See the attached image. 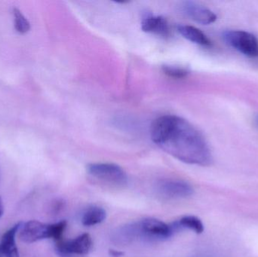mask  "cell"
<instances>
[{
    "instance_id": "14",
    "label": "cell",
    "mask_w": 258,
    "mask_h": 257,
    "mask_svg": "<svg viewBox=\"0 0 258 257\" xmlns=\"http://www.w3.org/2000/svg\"><path fill=\"white\" fill-rule=\"evenodd\" d=\"M13 15L15 30L21 34L27 33L30 30V24L28 20L23 15L22 12L17 8L14 9Z\"/></svg>"
},
{
    "instance_id": "8",
    "label": "cell",
    "mask_w": 258,
    "mask_h": 257,
    "mask_svg": "<svg viewBox=\"0 0 258 257\" xmlns=\"http://www.w3.org/2000/svg\"><path fill=\"white\" fill-rule=\"evenodd\" d=\"M182 11L196 22L204 25L212 24L217 20V15L212 10L192 2L183 3Z\"/></svg>"
},
{
    "instance_id": "13",
    "label": "cell",
    "mask_w": 258,
    "mask_h": 257,
    "mask_svg": "<svg viewBox=\"0 0 258 257\" xmlns=\"http://www.w3.org/2000/svg\"><path fill=\"white\" fill-rule=\"evenodd\" d=\"M180 230L189 229L197 234H201L204 232V224L199 217L196 216L188 215L181 217L180 220L175 221Z\"/></svg>"
},
{
    "instance_id": "11",
    "label": "cell",
    "mask_w": 258,
    "mask_h": 257,
    "mask_svg": "<svg viewBox=\"0 0 258 257\" xmlns=\"http://www.w3.org/2000/svg\"><path fill=\"white\" fill-rule=\"evenodd\" d=\"M180 34L183 37L194 43L204 47L212 46V42L208 36L197 27L189 25H180L177 27Z\"/></svg>"
},
{
    "instance_id": "9",
    "label": "cell",
    "mask_w": 258,
    "mask_h": 257,
    "mask_svg": "<svg viewBox=\"0 0 258 257\" xmlns=\"http://www.w3.org/2000/svg\"><path fill=\"white\" fill-rule=\"evenodd\" d=\"M22 223H16L6 231L0 241V257H19L16 240Z\"/></svg>"
},
{
    "instance_id": "7",
    "label": "cell",
    "mask_w": 258,
    "mask_h": 257,
    "mask_svg": "<svg viewBox=\"0 0 258 257\" xmlns=\"http://www.w3.org/2000/svg\"><path fill=\"white\" fill-rule=\"evenodd\" d=\"M92 239L90 235L82 234L77 238L70 240H61L56 243V250L59 254L63 256L86 255L90 251Z\"/></svg>"
},
{
    "instance_id": "3",
    "label": "cell",
    "mask_w": 258,
    "mask_h": 257,
    "mask_svg": "<svg viewBox=\"0 0 258 257\" xmlns=\"http://www.w3.org/2000/svg\"><path fill=\"white\" fill-rule=\"evenodd\" d=\"M86 172L103 184L116 187H123L128 184L126 172L120 166L113 163H92L88 164Z\"/></svg>"
},
{
    "instance_id": "12",
    "label": "cell",
    "mask_w": 258,
    "mask_h": 257,
    "mask_svg": "<svg viewBox=\"0 0 258 257\" xmlns=\"http://www.w3.org/2000/svg\"><path fill=\"white\" fill-rule=\"evenodd\" d=\"M107 213L104 208L92 206L87 208L82 216V223L85 226H93L104 221Z\"/></svg>"
},
{
    "instance_id": "2",
    "label": "cell",
    "mask_w": 258,
    "mask_h": 257,
    "mask_svg": "<svg viewBox=\"0 0 258 257\" xmlns=\"http://www.w3.org/2000/svg\"><path fill=\"white\" fill-rule=\"evenodd\" d=\"M68 223L65 220L55 223H45L38 220H30L22 223L18 237L23 242L27 244L37 242L45 239H54L56 241L61 239Z\"/></svg>"
},
{
    "instance_id": "5",
    "label": "cell",
    "mask_w": 258,
    "mask_h": 257,
    "mask_svg": "<svg viewBox=\"0 0 258 257\" xmlns=\"http://www.w3.org/2000/svg\"><path fill=\"white\" fill-rule=\"evenodd\" d=\"M225 42L236 51L252 58L258 57V39L244 30H229L223 35Z\"/></svg>"
},
{
    "instance_id": "4",
    "label": "cell",
    "mask_w": 258,
    "mask_h": 257,
    "mask_svg": "<svg viewBox=\"0 0 258 257\" xmlns=\"http://www.w3.org/2000/svg\"><path fill=\"white\" fill-rule=\"evenodd\" d=\"M136 225L139 240L168 239L176 232L172 223L167 224L155 218L144 219Z\"/></svg>"
},
{
    "instance_id": "16",
    "label": "cell",
    "mask_w": 258,
    "mask_h": 257,
    "mask_svg": "<svg viewBox=\"0 0 258 257\" xmlns=\"http://www.w3.org/2000/svg\"><path fill=\"white\" fill-rule=\"evenodd\" d=\"M109 253H110V256L112 257H121L124 255L123 252L119 251V250H113V249L109 250Z\"/></svg>"
},
{
    "instance_id": "17",
    "label": "cell",
    "mask_w": 258,
    "mask_h": 257,
    "mask_svg": "<svg viewBox=\"0 0 258 257\" xmlns=\"http://www.w3.org/2000/svg\"><path fill=\"white\" fill-rule=\"evenodd\" d=\"M4 213V205H3V199L0 197V218Z\"/></svg>"
},
{
    "instance_id": "1",
    "label": "cell",
    "mask_w": 258,
    "mask_h": 257,
    "mask_svg": "<svg viewBox=\"0 0 258 257\" xmlns=\"http://www.w3.org/2000/svg\"><path fill=\"white\" fill-rule=\"evenodd\" d=\"M153 143L186 164L209 166L213 158L204 136L190 122L174 115L155 119L150 126Z\"/></svg>"
},
{
    "instance_id": "18",
    "label": "cell",
    "mask_w": 258,
    "mask_h": 257,
    "mask_svg": "<svg viewBox=\"0 0 258 257\" xmlns=\"http://www.w3.org/2000/svg\"><path fill=\"white\" fill-rule=\"evenodd\" d=\"M255 122H256V124H257V127H258V116H257V117H256Z\"/></svg>"
},
{
    "instance_id": "10",
    "label": "cell",
    "mask_w": 258,
    "mask_h": 257,
    "mask_svg": "<svg viewBox=\"0 0 258 257\" xmlns=\"http://www.w3.org/2000/svg\"><path fill=\"white\" fill-rule=\"evenodd\" d=\"M141 28L146 33H153L164 38L171 35L169 24L163 17L154 15L145 17L141 22Z\"/></svg>"
},
{
    "instance_id": "15",
    "label": "cell",
    "mask_w": 258,
    "mask_h": 257,
    "mask_svg": "<svg viewBox=\"0 0 258 257\" xmlns=\"http://www.w3.org/2000/svg\"><path fill=\"white\" fill-rule=\"evenodd\" d=\"M162 71L168 76L174 78H185L189 74V71L186 68L174 65H164Z\"/></svg>"
},
{
    "instance_id": "6",
    "label": "cell",
    "mask_w": 258,
    "mask_h": 257,
    "mask_svg": "<svg viewBox=\"0 0 258 257\" xmlns=\"http://www.w3.org/2000/svg\"><path fill=\"white\" fill-rule=\"evenodd\" d=\"M156 190L165 199H184L194 194L192 186L181 180H162L158 183Z\"/></svg>"
}]
</instances>
